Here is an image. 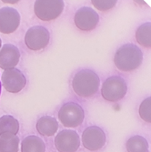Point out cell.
I'll return each mask as SVG.
<instances>
[{
  "mask_svg": "<svg viewBox=\"0 0 151 152\" xmlns=\"http://www.w3.org/2000/svg\"><path fill=\"white\" fill-rule=\"evenodd\" d=\"M143 53L139 47L132 43L121 46L116 52L114 64L117 68L123 72H132L141 66Z\"/></svg>",
  "mask_w": 151,
  "mask_h": 152,
  "instance_id": "cell-1",
  "label": "cell"
},
{
  "mask_svg": "<svg viewBox=\"0 0 151 152\" xmlns=\"http://www.w3.org/2000/svg\"><path fill=\"white\" fill-rule=\"evenodd\" d=\"M99 86V77L90 69L79 70L72 78V89L74 93L80 98H91L98 92Z\"/></svg>",
  "mask_w": 151,
  "mask_h": 152,
  "instance_id": "cell-2",
  "label": "cell"
},
{
  "mask_svg": "<svg viewBox=\"0 0 151 152\" xmlns=\"http://www.w3.org/2000/svg\"><path fill=\"white\" fill-rule=\"evenodd\" d=\"M128 92V86L124 78L119 76L107 77L101 87V96L109 102H117L125 98Z\"/></svg>",
  "mask_w": 151,
  "mask_h": 152,
  "instance_id": "cell-3",
  "label": "cell"
},
{
  "mask_svg": "<svg viewBox=\"0 0 151 152\" xmlns=\"http://www.w3.org/2000/svg\"><path fill=\"white\" fill-rule=\"evenodd\" d=\"M58 118L64 127L75 129L83 123L85 112L83 107L77 103L67 102L60 107L58 111Z\"/></svg>",
  "mask_w": 151,
  "mask_h": 152,
  "instance_id": "cell-4",
  "label": "cell"
},
{
  "mask_svg": "<svg viewBox=\"0 0 151 152\" xmlns=\"http://www.w3.org/2000/svg\"><path fill=\"white\" fill-rule=\"evenodd\" d=\"M64 7V0H36L34 12L40 20L52 21L61 16Z\"/></svg>",
  "mask_w": 151,
  "mask_h": 152,
  "instance_id": "cell-5",
  "label": "cell"
},
{
  "mask_svg": "<svg viewBox=\"0 0 151 152\" xmlns=\"http://www.w3.org/2000/svg\"><path fill=\"white\" fill-rule=\"evenodd\" d=\"M50 40L49 31L43 26H34L25 35V44L32 51H38L47 47Z\"/></svg>",
  "mask_w": 151,
  "mask_h": 152,
  "instance_id": "cell-6",
  "label": "cell"
},
{
  "mask_svg": "<svg viewBox=\"0 0 151 152\" xmlns=\"http://www.w3.org/2000/svg\"><path fill=\"white\" fill-rule=\"evenodd\" d=\"M81 140L83 147L89 151H98L101 149L107 141L104 130L98 126L88 127L82 133Z\"/></svg>",
  "mask_w": 151,
  "mask_h": 152,
  "instance_id": "cell-7",
  "label": "cell"
},
{
  "mask_svg": "<svg viewBox=\"0 0 151 152\" xmlns=\"http://www.w3.org/2000/svg\"><path fill=\"white\" fill-rule=\"evenodd\" d=\"M1 82L4 88L9 93H18L26 85V78L25 75L18 68H10L3 71Z\"/></svg>",
  "mask_w": 151,
  "mask_h": 152,
  "instance_id": "cell-8",
  "label": "cell"
},
{
  "mask_svg": "<svg viewBox=\"0 0 151 152\" xmlns=\"http://www.w3.org/2000/svg\"><path fill=\"white\" fill-rule=\"evenodd\" d=\"M74 22L76 26L82 31H91L97 27L99 16L93 8L82 7L75 14Z\"/></svg>",
  "mask_w": 151,
  "mask_h": 152,
  "instance_id": "cell-9",
  "label": "cell"
},
{
  "mask_svg": "<svg viewBox=\"0 0 151 152\" xmlns=\"http://www.w3.org/2000/svg\"><path fill=\"white\" fill-rule=\"evenodd\" d=\"M55 147L58 152H76L80 147V137L73 129L61 130L55 137Z\"/></svg>",
  "mask_w": 151,
  "mask_h": 152,
  "instance_id": "cell-10",
  "label": "cell"
},
{
  "mask_svg": "<svg viewBox=\"0 0 151 152\" xmlns=\"http://www.w3.org/2000/svg\"><path fill=\"white\" fill-rule=\"evenodd\" d=\"M20 14L14 7H4L0 8V32L9 35L15 32L20 25Z\"/></svg>",
  "mask_w": 151,
  "mask_h": 152,
  "instance_id": "cell-11",
  "label": "cell"
},
{
  "mask_svg": "<svg viewBox=\"0 0 151 152\" xmlns=\"http://www.w3.org/2000/svg\"><path fill=\"white\" fill-rule=\"evenodd\" d=\"M20 59L19 49L12 44H5L0 48V68H15Z\"/></svg>",
  "mask_w": 151,
  "mask_h": 152,
  "instance_id": "cell-12",
  "label": "cell"
},
{
  "mask_svg": "<svg viewBox=\"0 0 151 152\" xmlns=\"http://www.w3.org/2000/svg\"><path fill=\"white\" fill-rule=\"evenodd\" d=\"M36 128L41 136L51 137L57 133L58 129V122L53 117L43 116L37 119Z\"/></svg>",
  "mask_w": 151,
  "mask_h": 152,
  "instance_id": "cell-13",
  "label": "cell"
},
{
  "mask_svg": "<svg viewBox=\"0 0 151 152\" xmlns=\"http://www.w3.org/2000/svg\"><path fill=\"white\" fill-rule=\"evenodd\" d=\"M21 152H46L45 142L37 136H27L22 140Z\"/></svg>",
  "mask_w": 151,
  "mask_h": 152,
  "instance_id": "cell-14",
  "label": "cell"
},
{
  "mask_svg": "<svg viewBox=\"0 0 151 152\" xmlns=\"http://www.w3.org/2000/svg\"><path fill=\"white\" fill-rule=\"evenodd\" d=\"M19 139L17 135L4 133L0 135V152H18Z\"/></svg>",
  "mask_w": 151,
  "mask_h": 152,
  "instance_id": "cell-15",
  "label": "cell"
},
{
  "mask_svg": "<svg viewBox=\"0 0 151 152\" xmlns=\"http://www.w3.org/2000/svg\"><path fill=\"white\" fill-rule=\"evenodd\" d=\"M136 39L140 46L151 48V22L140 25L136 31Z\"/></svg>",
  "mask_w": 151,
  "mask_h": 152,
  "instance_id": "cell-16",
  "label": "cell"
},
{
  "mask_svg": "<svg viewBox=\"0 0 151 152\" xmlns=\"http://www.w3.org/2000/svg\"><path fill=\"white\" fill-rule=\"evenodd\" d=\"M19 130V123L11 115H4L0 118V135L11 133L17 135Z\"/></svg>",
  "mask_w": 151,
  "mask_h": 152,
  "instance_id": "cell-17",
  "label": "cell"
},
{
  "mask_svg": "<svg viewBox=\"0 0 151 152\" xmlns=\"http://www.w3.org/2000/svg\"><path fill=\"white\" fill-rule=\"evenodd\" d=\"M128 152H148V143L144 137L133 136L126 143Z\"/></svg>",
  "mask_w": 151,
  "mask_h": 152,
  "instance_id": "cell-18",
  "label": "cell"
},
{
  "mask_svg": "<svg viewBox=\"0 0 151 152\" xmlns=\"http://www.w3.org/2000/svg\"><path fill=\"white\" fill-rule=\"evenodd\" d=\"M139 114L142 120L147 123H151V96H148L141 102Z\"/></svg>",
  "mask_w": 151,
  "mask_h": 152,
  "instance_id": "cell-19",
  "label": "cell"
},
{
  "mask_svg": "<svg viewBox=\"0 0 151 152\" xmlns=\"http://www.w3.org/2000/svg\"><path fill=\"white\" fill-rule=\"evenodd\" d=\"M91 3L96 9L105 12L112 9L117 5V0H91Z\"/></svg>",
  "mask_w": 151,
  "mask_h": 152,
  "instance_id": "cell-20",
  "label": "cell"
},
{
  "mask_svg": "<svg viewBox=\"0 0 151 152\" xmlns=\"http://www.w3.org/2000/svg\"><path fill=\"white\" fill-rule=\"evenodd\" d=\"M1 1L5 4H9V5H15L18 3L20 0H1Z\"/></svg>",
  "mask_w": 151,
  "mask_h": 152,
  "instance_id": "cell-21",
  "label": "cell"
},
{
  "mask_svg": "<svg viewBox=\"0 0 151 152\" xmlns=\"http://www.w3.org/2000/svg\"><path fill=\"white\" fill-rule=\"evenodd\" d=\"M134 1H135L136 4H139V5H146V3L143 1V0H134Z\"/></svg>",
  "mask_w": 151,
  "mask_h": 152,
  "instance_id": "cell-22",
  "label": "cell"
},
{
  "mask_svg": "<svg viewBox=\"0 0 151 152\" xmlns=\"http://www.w3.org/2000/svg\"><path fill=\"white\" fill-rule=\"evenodd\" d=\"M1 89H2V86H1V80H0V95H1Z\"/></svg>",
  "mask_w": 151,
  "mask_h": 152,
  "instance_id": "cell-23",
  "label": "cell"
},
{
  "mask_svg": "<svg viewBox=\"0 0 151 152\" xmlns=\"http://www.w3.org/2000/svg\"><path fill=\"white\" fill-rule=\"evenodd\" d=\"M1 46H2V40L0 38V48H1Z\"/></svg>",
  "mask_w": 151,
  "mask_h": 152,
  "instance_id": "cell-24",
  "label": "cell"
}]
</instances>
